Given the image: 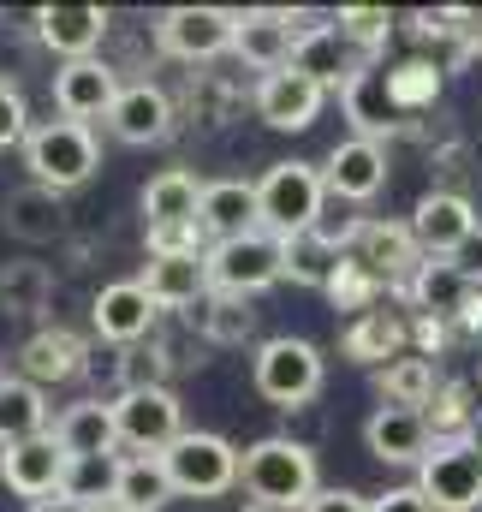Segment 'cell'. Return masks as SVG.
Instances as JSON below:
<instances>
[{"label": "cell", "mask_w": 482, "mask_h": 512, "mask_svg": "<svg viewBox=\"0 0 482 512\" xmlns=\"http://www.w3.org/2000/svg\"><path fill=\"white\" fill-rule=\"evenodd\" d=\"M197 233L203 245H227L256 233V185L250 179H209L203 203H197Z\"/></svg>", "instance_id": "d4e9b609"}, {"label": "cell", "mask_w": 482, "mask_h": 512, "mask_svg": "<svg viewBox=\"0 0 482 512\" xmlns=\"http://www.w3.org/2000/svg\"><path fill=\"white\" fill-rule=\"evenodd\" d=\"M250 108H256V120L274 131H310L322 120V108H328V90L316 84V78H304V72H268V78H256V90H250Z\"/></svg>", "instance_id": "8fae6325"}, {"label": "cell", "mask_w": 482, "mask_h": 512, "mask_svg": "<svg viewBox=\"0 0 482 512\" xmlns=\"http://www.w3.org/2000/svg\"><path fill=\"white\" fill-rule=\"evenodd\" d=\"M48 435L60 441V453H66V459H108V453H120L114 399H78V405H66V411L54 417V429H48Z\"/></svg>", "instance_id": "484cf974"}, {"label": "cell", "mask_w": 482, "mask_h": 512, "mask_svg": "<svg viewBox=\"0 0 482 512\" xmlns=\"http://www.w3.org/2000/svg\"><path fill=\"white\" fill-rule=\"evenodd\" d=\"M322 209H328V185H322V167H310V161H274L256 179V227L274 239L310 233L322 221Z\"/></svg>", "instance_id": "3957f363"}, {"label": "cell", "mask_w": 482, "mask_h": 512, "mask_svg": "<svg viewBox=\"0 0 482 512\" xmlns=\"http://www.w3.org/2000/svg\"><path fill=\"white\" fill-rule=\"evenodd\" d=\"M411 239H417V251L423 256H453L471 233H477V209H471V197L465 191H429L417 209H411Z\"/></svg>", "instance_id": "d6986e66"}, {"label": "cell", "mask_w": 482, "mask_h": 512, "mask_svg": "<svg viewBox=\"0 0 482 512\" xmlns=\"http://www.w3.org/2000/svg\"><path fill=\"white\" fill-rule=\"evenodd\" d=\"M363 441L381 465H423V453L435 447L429 435V417L423 411H405V405H375V417L363 423Z\"/></svg>", "instance_id": "cb8c5ba5"}, {"label": "cell", "mask_w": 482, "mask_h": 512, "mask_svg": "<svg viewBox=\"0 0 482 512\" xmlns=\"http://www.w3.org/2000/svg\"><path fill=\"white\" fill-rule=\"evenodd\" d=\"M387 96H393L399 120L429 114L441 102V66L435 60H399V66H387Z\"/></svg>", "instance_id": "8d00e7d4"}, {"label": "cell", "mask_w": 482, "mask_h": 512, "mask_svg": "<svg viewBox=\"0 0 482 512\" xmlns=\"http://www.w3.org/2000/svg\"><path fill=\"white\" fill-rule=\"evenodd\" d=\"M108 512H125V507H108Z\"/></svg>", "instance_id": "f5cc1de1"}, {"label": "cell", "mask_w": 482, "mask_h": 512, "mask_svg": "<svg viewBox=\"0 0 482 512\" xmlns=\"http://www.w3.org/2000/svg\"><path fill=\"white\" fill-rule=\"evenodd\" d=\"M280 251H286V280H292V286H316V292H328V280H334V268H340V251H334L316 227L280 239Z\"/></svg>", "instance_id": "74e56055"}, {"label": "cell", "mask_w": 482, "mask_h": 512, "mask_svg": "<svg viewBox=\"0 0 482 512\" xmlns=\"http://www.w3.org/2000/svg\"><path fill=\"white\" fill-rule=\"evenodd\" d=\"M197 203H203V179L185 167H161L143 185V233L155 227H197Z\"/></svg>", "instance_id": "f546056e"}, {"label": "cell", "mask_w": 482, "mask_h": 512, "mask_svg": "<svg viewBox=\"0 0 482 512\" xmlns=\"http://www.w3.org/2000/svg\"><path fill=\"white\" fill-rule=\"evenodd\" d=\"M369 512H435V507L423 501V489H417V483H399V489L375 495V501H369Z\"/></svg>", "instance_id": "bcb514c9"}, {"label": "cell", "mask_w": 482, "mask_h": 512, "mask_svg": "<svg viewBox=\"0 0 482 512\" xmlns=\"http://www.w3.org/2000/svg\"><path fill=\"white\" fill-rule=\"evenodd\" d=\"M304 512H369V495H358V489H316Z\"/></svg>", "instance_id": "7dc6e473"}, {"label": "cell", "mask_w": 482, "mask_h": 512, "mask_svg": "<svg viewBox=\"0 0 482 512\" xmlns=\"http://www.w3.org/2000/svg\"><path fill=\"white\" fill-rule=\"evenodd\" d=\"M381 292H387V286H381L369 268H358L352 256H340V268H334V280H328L334 310H358V316H363V310H375V304H381Z\"/></svg>", "instance_id": "b9f144b4"}, {"label": "cell", "mask_w": 482, "mask_h": 512, "mask_svg": "<svg viewBox=\"0 0 482 512\" xmlns=\"http://www.w3.org/2000/svg\"><path fill=\"white\" fill-rule=\"evenodd\" d=\"M137 286L155 298V310H191L209 298V251H185V256H149Z\"/></svg>", "instance_id": "603a6c76"}, {"label": "cell", "mask_w": 482, "mask_h": 512, "mask_svg": "<svg viewBox=\"0 0 482 512\" xmlns=\"http://www.w3.org/2000/svg\"><path fill=\"white\" fill-rule=\"evenodd\" d=\"M90 328L108 340V346H143L155 328H161V310H155V298L137 286V280H114V286H102L96 292V304H90Z\"/></svg>", "instance_id": "e0dca14e"}, {"label": "cell", "mask_w": 482, "mask_h": 512, "mask_svg": "<svg viewBox=\"0 0 482 512\" xmlns=\"http://www.w3.org/2000/svg\"><path fill=\"white\" fill-rule=\"evenodd\" d=\"M0 483L18 495V501H48L60 495L66 483V453L54 435H36V441H18V447H0Z\"/></svg>", "instance_id": "ac0fdd59"}, {"label": "cell", "mask_w": 482, "mask_h": 512, "mask_svg": "<svg viewBox=\"0 0 482 512\" xmlns=\"http://www.w3.org/2000/svg\"><path fill=\"white\" fill-rule=\"evenodd\" d=\"M0 227L18 239V245H54L66 233V203L60 191L48 185H12L6 203H0Z\"/></svg>", "instance_id": "4316f807"}, {"label": "cell", "mask_w": 482, "mask_h": 512, "mask_svg": "<svg viewBox=\"0 0 482 512\" xmlns=\"http://www.w3.org/2000/svg\"><path fill=\"white\" fill-rule=\"evenodd\" d=\"M48 304H54V268H48V262H30V256L0 262V316L30 322V316H42Z\"/></svg>", "instance_id": "4dcf8cb0"}, {"label": "cell", "mask_w": 482, "mask_h": 512, "mask_svg": "<svg viewBox=\"0 0 482 512\" xmlns=\"http://www.w3.org/2000/svg\"><path fill=\"white\" fill-rule=\"evenodd\" d=\"M42 42H36V30L30 24H0V84H18L24 72H30V54H36Z\"/></svg>", "instance_id": "7bdbcfd3"}, {"label": "cell", "mask_w": 482, "mask_h": 512, "mask_svg": "<svg viewBox=\"0 0 482 512\" xmlns=\"http://www.w3.org/2000/svg\"><path fill=\"white\" fill-rule=\"evenodd\" d=\"M399 298H405L417 316H435V322H453V328H459V316H465V304L477 298V286L453 268V256H423L417 274L399 286Z\"/></svg>", "instance_id": "44dd1931"}, {"label": "cell", "mask_w": 482, "mask_h": 512, "mask_svg": "<svg viewBox=\"0 0 482 512\" xmlns=\"http://www.w3.org/2000/svg\"><path fill=\"white\" fill-rule=\"evenodd\" d=\"M179 126V108H173V96L161 90V84H149V78H131L120 90V102L108 108V131L131 143V149H149V143H167Z\"/></svg>", "instance_id": "9a60e30c"}, {"label": "cell", "mask_w": 482, "mask_h": 512, "mask_svg": "<svg viewBox=\"0 0 482 512\" xmlns=\"http://www.w3.org/2000/svg\"><path fill=\"white\" fill-rule=\"evenodd\" d=\"M298 36H304V24H298L292 12H280V6H250V12H239L233 54H239V66H250V72L268 78V72H286V66H292Z\"/></svg>", "instance_id": "5bb4252c"}, {"label": "cell", "mask_w": 482, "mask_h": 512, "mask_svg": "<svg viewBox=\"0 0 482 512\" xmlns=\"http://www.w3.org/2000/svg\"><path fill=\"white\" fill-rule=\"evenodd\" d=\"M447 334H453V322H435V316H411V340H417V358H429V364H435V352L447 346Z\"/></svg>", "instance_id": "f6af8a7d"}, {"label": "cell", "mask_w": 482, "mask_h": 512, "mask_svg": "<svg viewBox=\"0 0 482 512\" xmlns=\"http://www.w3.org/2000/svg\"><path fill=\"white\" fill-rule=\"evenodd\" d=\"M322 352L310 346V340H298V334H274V340H262L256 346V358H250V382L256 393L268 399V405H280V411H304L316 393H322Z\"/></svg>", "instance_id": "277c9868"}, {"label": "cell", "mask_w": 482, "mask_h": 512, "mask_svg": "<svg viewBox=\"0 0 482 512\" xmlns=\"http://www.w3.org/2000/svg\"><path fill=\"white\" fill-rule=\"evenodd\" d=\"M239 102L244 96L227 72H191V84H185V114H191V126H203V131H221L239 114Z\"/></svg>", "instance_id": "d590c367"}, {"label": "cell", "mask_w": 482, "mask_h": 512, "mask_svg": "<svg viewBox=\"0 0 482 512\" xmlns=\"http://www.w3.org/2000/svg\"><path fill=\"white\" fill-rule=\"evenodd\" d=\"M24 167H30V185H48V191L66 197V191L96 179L102 143H96V131L78 126V120H42L24 137Z\"/></svg>", "instance_id": "7a4b0ae2"}, {"label": "cell", "mask_w": 482, "mask_h": 512, "mask_svg": "<svg viewBox=\"0 0 482 512\" xmlns=\"http://www.w3.org/2000/svg\"><path fill=\"white\" fill-rule=\"evenodd\" d=\"M417 489L435 512H477L482 507V459L471 441H435L417 465Z\"/></svg>", "instance_id": "9c48e42d"}, {"label": "cell", "mask_w": 482, "mask_h": 512, "mask_svg": "<svg viewBox=\"0 0 482 512\" xmlns=\"http://www.w3.org/2000/svg\"><path fill=\"white\" fill-rule=\"evenodd\" d=\"M167 501H173V483H167L161 453H125V459H120V483H114V507H125V512H161Z\"/></svg>", "instance_id": "d6a6232c"}, {"label": "cell", "mask_w": 482, "mask_h": 512, "mask_svg": "<svg viewBox=\"0 0 482 512\" xmlns=\"http://www.w3.org/2000/svg\"><path fill=\"white\" fill-rule=\"evenodd\" d=\"M322 185H328V197H340V203H369V197H381V185H387V149L369 143V137L334 143L328 161H322Z\"/></svg>", "instance_id": "ffe728a7"}, {"label": "cell", "mask_w": 482, "mask_h": 512, "mask_svg": "<svg viewBox=\"0 0 482 512\" xmlns=\"http://www.w3.org/2000/svg\"><path fill=\"white\" fill-rule=\"evenodd\" d=\"M233 36H239L233 6H167L155 18V48L185 66H209V60L233 54Z\"/></svg>", "instance_id": "8992f818"}, {"label": "cell", "mask_w": 482, "mask_h": 512, "mask_svg": "<svg viewBox=\"0 0 482 512\" xmlns=\"http://www.w3.org/2000/svg\"><path fill=\"white\" fill-rule=\"evenodd\" d=\"M120 459L125 453H108V459H66L60 495H66V501H84V507H96V512H108L114 507V483H120Z\"/></svg>", "instance_id": "f35d334b"}, {"label": "cell", "mask_w": 482, "mask_h": 512, "mask_svg": "<svg viewBox=\"0 0 482 512\" xmlns=\"http://www.w3.org/2000/svg\"><path fill=\"white\" fill-rule=\"evenodd\" d=\"M358 66H363V54L340 36V24H304V36H298V48H292V72L316 78L322 90H340Z\"/></svg>", "instance_id": "f1b7e54d"}, {"label": "cell", "mask_w": 482, "mask_h": 512, "mask_svg": "<svg viewBox=\"0 0 482 512\" xmlns=\"http://www.w3.org/2000/svg\"><path fill=\"white\" fill-rule=\"evenodd\" d=\"M114 429L131 453H167L185 435V405L173 387H131L114 393Z\"/></svg>", "instance_id": "ba28073f"}, {"label": "cell", "mask_w": 482, "mask_h": 512, "mask_svg": "<svg viewBox=\"0 0 482 512\" xmlns=\"http://www.w3.org/2000/svg\"><path fill=\"white\" fill-rule=\"evenodd\" d=\"M161 465H167V483H173V495H191V501H215V495H227V489H239V465L244 453L227 441V435H209V429H185L167 453H161Z\"/></svg>", "instance_id": "5b68a950"}, {"label": "cell", "mask_w": 482, "mask_h": 512, "mask_svg": "<svg viewBox=\"0 0 482 512\" xmlns=\"http://www.w3.org/2000/svg\"><path fill=\"white\" fill-rule=\"evenodd\" d=\"M375 387H381V405H405V411H423L429 399H435V364L429 358H417V352H405V358H393L387 370H375Z\"/></svg>", "instance_id": "e575fe53"}, {"label": "cell", "mask_w": 482, "mask_h": 512, "mask_svg": "<svg viewBox=\"0 0 482 512\" xmlns=\"http://www.w3.org/2000/svg\"><path fill=\"white\" fill-rule=\"evenodd\" d=\"M48 393L24 376H0V447H18V441H36L48 435Z\"/></svg>", "instance_id": "1f68e13d"}, {"label": "cell", "mask_w": 482, "mask_h": 512, "mask_svg": "<svg viewBox=\"0 0 482 512\" xmlns=\"http://www.w3.org/2000/svg\"><path fill=\"white\" fill-rule=\"evenodd\" d=\"M244 512H274V507H256V501H244Z\"/></svg>", "instance_id": "816d5d0a"}, {"label": "cell", "mask_w": 482, "mask_h": 512, "mask_svg": "<svg viewBox=\"0 0 482 512\" xmlns=\"http://www.w3.org/2000/svg\"><path fill=\"white\" fill-rule=\"evenodd\" d=\"M30 512H96V507H84V501H66V495H48V501H36Z\"/></svg>", "instance_id": "681fc988"}, {"label": "cell", "mask_w": 482, "mask_h": 512, "mask_svg": "<svg viewBox=\"0 0 482 512\" xmlns=\"http://www.w3.org/2000/svg\"><path fill=\"white\" fill-rule=\"evenodd\" d=\"M84 370H90V340L72 334V328H60V322H54V328H36V334L18 346V376L36 382L42 393L78 382Z\"/></svg>", "instance_id": "2e32d148"}, {"label": "cell", "mask_w": 482, "mask_h": 512, "mask_svg": "<svg viewBox=\"0 0 482 512\" xmlns=\"http://www.w3.org/2000/svg\"><path fill=\"white\" fill-rule=\"evenodd\" d=\"M405 346H411V316H399V310H363L358 322L340 334V352L363 364V370H387L393 358H405Z\"/></svg>", "instance_id": "83f0119b"}, {"label": "cell", "mask_w": 482, "mask_h": 512, "mask_svg": "<svg viewBox=\"0 0 482 512\" xmlns=\"http://www.w3.org/2000/svg\"><path fill=\"white\" fill-rule=\"evenodd\" d=\"M120 66H108L102 54H90V60H66L60 72H54V108H60V120H78V126H90V120H108V108L120 102Z\"/></svg>", "instance_id": "7c38bea8"}, {"label": "cell", "mask_w": 482, "mask_h": 512, "mask_svg": "<svg viewBox=\"0 0 482 512\" xmlns=\"http://www.w3.org/2000/svg\"><path fill=\"white\" fill-rule=\"evenodd\" d=\"M239 489L256 507L304 512L310 495L322 489V483H316V453H310L298 435H268V441H256V447H244Z\"/></svg>", "instance_id": "6da1fadb"}, {"label": "cell", "mask_w": 482, "mask_h": 512, "mask_svg": "<svg viewBox=\"0 0 482 512\" xmlns=\"http://www.w3.org/2000/svg\"><path fill=\"white\" fill-rule=\"evenodd\" d=\"M340 36L358 48L363 60H375L381 48H387V36H393V12L387 6H340Z\"/></svg>", "instance_id": "60d3db41"}, {"label": "cell", "mask_w": 482, "mask_h": 512, "mask_svg": "<svg viewBox=\"0 0 482 512\" xmlns=\"http://www.w3.org/2000/svg\"><path fill=\"white\" fill-rule=\"evenodd\" d=\"M286 280V251L274 233H244L227 245H209V292H233V298H256L268 286Z\"/></svg>", "instance_id": "52a82bcc"}, {"label": "cell", "mask_w": 482, "mask_h": 512, "mask_svg": "<svg viewBox=\"0 0 482 512\" xmlns=\"http://www.w3.org/2000/svg\"><path fill=\"white\" fill-rule=\"evenodd\" d=\"M453 268H459L471 286H482V227L465 239V245H459V251H453Z\"/></svg>", "instance_id": "c3c4849f"}, {"label": "cell", "mask_w": 482, "mask_h": 512, "mask_svg": "<svg viewBox=\"0 0 482 512\" xmlns=\"http://www.w3.org/2000/svg\"><path fill=\"white\" fill-rule=\"evenodd\" d=\"M24 137H30V102H24V90L18 84H0V149H24Z\"/></svg>", "instance_id": "ee69618b"}, {"label": "cell", "mask_w": 482, "mask_h": 512, "mask_svg": "<svg viewBox=\"0 0 482 512\" xmlns=\"http://www.w3.org/2000/svg\"><path fill=\"white\" fill-rule=\"evenodd\" d=\"M340 256H352L358 268H369L387 292H399V286L417 274V262H423L417 239H411V227H399V221H375V215L352 221V233H346Z\"/></svg>", "instance_id": "30bf717a"}, {"label": "cell", "mask_w": 482, "mask_h": 512, "mask_svg": "<svg viewBox=\"0 0 482 512\" xmlns=\"http://www.w3.org/2000/svg\"><path fill=\"white\" fill-rule=\"evenodd\" d=\"M191 328L209 340V346H244L256 334V304L233 298V292H209L197 310H191Z\"/></svg>", "instance_id": "836d02e7"}, {"label": "cell", "mask_w": 482, "mask_h": 512, "mask_svg": "<svg viewBox=\"0 0 482 512\" xmlns=\"http://www.w3.org/2000/svg\"><path fill=\"white\" fill-rule=\"evenodd\" d=\"M30 30H36V42H42L48 54H60V66H66V60H90V54L108 42L114 12H108V6H36V12H30Z\"/></svg>", "instance_id": "4fadbf2b"}, {"label": "cell", "mask_w": 482, "mask_h": 512, "mask_svg": "<svg viewBox=\"0 0 482 512\" xmlns=\"http://www.w3.org/2000/svg\"><path fill=\"white\" fill-rule=\"evenodd\" d=\"M340 108H346V120L358 126V137H369V143H387V137L405 131L393 96H387V66H375V60H363L358 72L340 84Z\"/></svg>", "instance_id": "7402d4cb"}, {"label": "cell", "mask_w": 482, "mask_h": 512, "mask_svg": "<svg viewBox=\"0 0 482 512\" xmlns=\"http://www.w3.org/2000/svg\"><path fill=\"white\" fill-rule=\"evenodd\" d=\"M465 441H471V453H477V459H482V417H477V423H471V435H465Z\"/></svg>", "instance_id": "f907efd6"}, {"label": "cell", "mask_w": 482, "mask_h": 512, "mask_svg": "<svg viewBox=\"0 0 482 512\" xmlns=\"http://www.w3.org/2000/svg\"><path fill=\"white\" fill-rule=\"evenodd\" d=\"M471 399H477V387H471V382H441V387H435V399L423 405L429 435H435V441H465V435H471V423L482 417Z\"/></svg>", "instance_id": "ab89813d"}]
</instances>
